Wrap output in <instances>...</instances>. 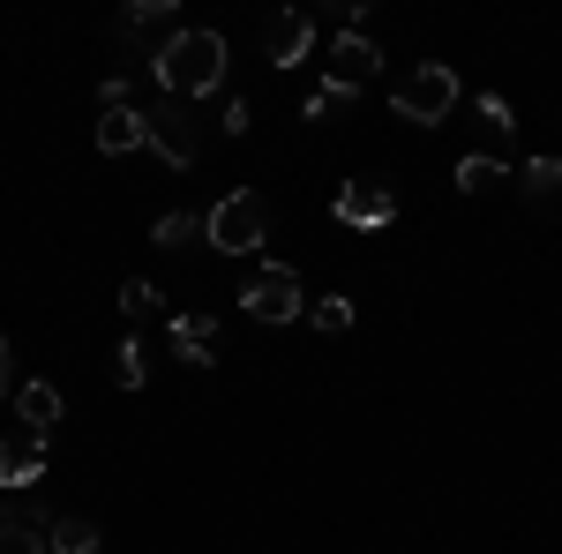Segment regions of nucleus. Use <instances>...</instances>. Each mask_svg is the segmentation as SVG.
<instances>
[{
    "label": "nucleus",
    "mask_w": 562,
    "mask_h": 554,
    "mask_svg": "<svg viewBox=\"0 0 562 554\" xmlns=\"http://www.w3.org/2000/svg\"><path fill=\"white\" fill-rule=\"evenodd\" d=\"M150 76L166 83V98H211L225 90V31H180L166 53H150Z\"/></svg>",
    "instance_id": "1"
},
{
    "label": "nucleus",
    "mask_w": 562,
    "mask_h": 554,
    "mask_svg": "<svg viewBox=\"0 0 562 554\" xmlns=\"http://www.w3.org/2000/svg\"><path fill=\"white\" fill-rule=\"evenodd\" d=\"M203 240H211L217 256H256L262 240H270V203H262L256 188H233V195H217L211 217H203Z\"/></svg>",
    "instance_id": "2"
},
{
    "label": "nucleus",
    "mask_w": 562,
    "mask_h": 554,
    "mask_svg": "<svg viewBox=\"0 0 562 554\" xmlns=\"http://www.w3.org/2000/svg\"><path fill=\"white\" fill-rule=\"evenodd\" d=\"M390 113H397V121H413V128L450 121V113H458V76H450L442 60H420L413 76H397V90H390Z\"/></svg>",
    "instance_id": "3"
},
{
    "label": "nucleus",
    "mask_w": 562,
    "mask_h": 554,
    "mask_svg": "<svg viewBox=\"0 0 562 554\" xmlns=\"http://www.w3.org/2000/svg\"><path fill=\"white\" fill-rule=\"evenodd\" d=\"M143 135H150V150H158L173 172H188V166H195V150H203V121H195L180 98L150 105V113H143Z\"/></svg>",
    "instance_id": "4"
},
{
    "label": "nucleus",
    "mask_w": 562,
    "mask_h": 554,
    "mask_svg": "<svg viewBox=\"0 0 562 554\" xmlns=\"http://www.w3.org/2000/svg\"><path fill=\"white\" fill-rule=\"evenodd\" d=\"M240 307H248L256 323H293V315H307V299H301V270H285V262H262L256 278L240 285Z\"/></svg>",
    "instance_id": "5"
},
{
    "label": "nucleus",
    "mask_w": 562,
    "mask_h": 554,
    "mask_svg": "<svg viewBox=\"0 0 562 554\" xmlns=\"http://www.w3.org/2000/svg\"><path fill=\"white\" fill-rule=\"evenodd\" d=\"M330 211H338V225H352V233H383L390 217H397V188H390V180H346Z\"/></svg>",
    "instance_id": "6"
},
{
    "label": "nucleus",
    "mask_w": 562,
    "mask_h": 554,
    "mask_svg": "<svg viewBox=\"0 0 562 554\" xmlns=\"http://www.w3.org/2000/svg\"><path fill=\"white\" fill-rule=\"evenodd\" d=\"M383 76V53H375V38L368 31H346V38L323 53V83H338V90H368Z\"/></svg>",
    "instance_id": "7"
},
{
    "label": "nucleus",
    "mask_w": 562,
    "mask_h": 554,
    "mask_svg": "<svg viewBox=\"0 0 562 554\" xmlns=\"http://www.w3.org/2000/svg\"><path fill=\"white\" fill-rule=\"evenodd\" d=\"M38 479H45V434H31V427L0 434V487L8 495H31Z\"/></svg>",
    "instance_id": "8"
},
{
    "label": "nucleus",
    "mask_w": 562,
    "mask_h": 554,
    "mask_svg": "<svg viewBox=\"0 0 562 554\" xmlns=\"http://www.w3.org/2000/svg\"><path fill=\"white\" fill-rule=\"evenodd\" d=\"M307 45H315V15H301V8H285L278 23H270V38H262V60L270 68H301Z\"/></svg>",
    "instance_id": "9"
},
{
    "label": "nucleus",
    "mask_w": 562,
    "mask_h": 554,
    "mask_svg": "<svg viewBox=\"0 0 562 554\" xmlns=\"http://www.w3.org/2000/svg\"><path fill=\"white\" fill-rule=\"evenodd\" d=\"M180 31H188V23H180V8H173V0H135L128 15H121V38H150L158 53H166V45H173Z\"/></svg>",
    "instance_id": "10"
},
{
    "label": "nucleus",
    "mask_w": 562,
    "mask_h": 554,
    "mask_svg": "<svg viewBox=\"0 0 562 554\" xmlns=\"http://www.w3.org/2000/svg\"><path fill=\"white\" fill-rule=\"evenodd\" d=\"M45 510H0V554H53L45 547Z\"/></svg>",
    "instance_id": "11"
},
{
    "label": "nucleus",
    "mask_w": 562,
    "mask_h": 554,
    "mask_svg": "<svg viewBox=\"0 0 562 554\" xmlns=\"http://www.w3.org/2000/svg\"><path fill=\"white\" fill-rule=\"evenodd\" d=\"M143 143H150V135H143V113H135V105H113V113L98 121V150H105V158H128Z\"/></svg>",
    "instance_id": "12"
},
{
    "label": "nucleus",
    "mask_w": 562,
    "mask_h": 554,
    "mask_svg": "<svg viewBox=\"0 0 562 554\" xmlns=\"http://www.w3.org/2000/svg\"><path fill=\"white\" fill-rule=\"evenodd\" d=\"M173 352L188 360V368H211V352H217V315H180V323H173Z\"/></svg>",
    "instance_id": "13"
},
{
    "label": "nucleus",
    "mask_w": 562,
    "mask_h": 554,
    "mask_svg": "<svg viewBox=\"0 0 562 554\" xmlns=\"http://www.w3.org/2000/svg\"><path fill=\"white\" fill-rule=\"evenodd\" d=\"M15 420L31 427V434H53V420H60V389L53 383H23L15 389Z\"/></svg>",
    "instance_id": "14"
},
{
    "label": "nucleus",
    "mask_w": 562,
    "mask_h": 554,
    "mask_svg": "<svg viewBox=\"0 0 562 554\" xmlns=\"http://www.w3.org/2000/svg\"><path fill=\"white\" fill-rule=\"evenodd\" d=\"M518 188H525V203H562V158H525L518 166Z\"/></svg>",
    "instance_id": "15"
},
{
    "label": "nucleus",
    "mask_w": 562,
    "mask_h": 554,
    "mask_svg": "<svg viewBox=\"0 0 562 554\" xmlns=\"http://www.w3.org/2000/svg\"><path fill=\"white\" fill-rule=\"evenodd\" d=\"M45 547H53V554H98L105 540H98L90 517H53V524H45Z\"/></svg>",
    "instance_id": "16"
},
{
    "label": "nucleus",
    "mask_w": 562,
    "mask_h": 554,
    "mask_svg": "<svg viewBox=\"0 0 562 554\" xmlns=\"http://www.w3.org/2000/svg\"><path fill=\"white\" fill-rule=\"evenodd\" d=\"M510 172H503V158H487V150H473V158H458V188L465 195H487V188H503Z\"/></svg>",
    "instance_id": "17"
},
{
    "label": "nucleus",
    "mask_w": 562,
    "mask_h": 554,
    "mask_svg": "<svg viewBox=\"0 0 562 554\" xmlns=\"http://www.w3.org/2000/svg\"><path fill=\"white\" fill-rule=\"evenodd\" d=\"M150 240H158V248H188V240H203V217H195V211H166Z\"/></svg>",
    "instance_id": "18"
},
{
    "label": "nucleus",
    "mask_w": 562,
    "mask_h": 554,
    "mask_svg": "<svg viewBox=\"0 0 562 554\" xmlns=\"http://www.w3.org/2000/svg\"><path fill=\"white\" fill-rule=\"evenodd\" d=\"M307 323H315V330H330V338H338V330H352V299L323 293V299H315V307H307Z\"/></svg>",
    "instance_id": "19"
},
{
    "label": "nucleus",
    "mask_w": 562,
    "mask_h": 554,
    "mask_svg": "<svg viewBox=\"0 0 562 554\" xmlns=\"http://www.w3.org/2000/svg\"><path fill=\"white\" fill-rule=\"evenodd\" d=\"M143 368H150V360H143V338H128L121 352H113V383L121 389H143Z\"/></svg>",
    "instance_id": "20"
},
{
    "label": "nucleus",
    "mask_w": 562,
    "mask_h": 554,
    "mask_svg": "<svg viewBox=\"0 0 562 554\" xmlns=\"http://www.w3.org/2000/svg\"><path fill=\"white\" fill-rule=\"evenodd\" d=\"M346 105H352V90L323 83V90H315V98H307V105H301V121H338V113H346Z\"/></svg>",
    "instance_id": "21"
},
{
    "label": "nucleus",
    "mask_w": 562,
    "mask_h": 554,
    "mask_svg": "<svg viewBox=\"0 0 562 554\" xmlns=\"http://www.w3.org/2000/svg\"><path fill=\"white\" fill-rule=\"evenodd\" d=\"M121 307H128L135 323H143V315L158 307V285H150V278H128V285H121Z\"/></svg>",
    "instance_id": "22"
},
{
    "label": "nucleus",
    "mask_w": 562,
    "mask_h": 554,
    "mask_svg": "<svg viewBox=\"0 0 562 554\" xmlns=\"http://www.w3.org/2000/svg\"><path fill=\"white\" fill-rule=\"evenodd\" d=\"M480 121H487V128H503V135H510V98H503V90H480Z\"/></svg>",
    "instance_id": "23"
},
{
    "label": "nucleus",
    "mask_w": 562,
    "mask_h": 554,
    "mask_svg": "<svg viewBox=\"0 0 562 554\" xmlns=\"http://www.w3.org/2000/svg\"><path fill=\"white\" fill-rule=\"evenodd\" d=\"M217 128H225V135H248V105H240V98H225V121H217Z\"/></svg>",
    "instance_id": "24"
},
{
    "label": "nucleus",
    "mask_w": 562,
    "mask_h": 554,
    "mask_svg": "<svg viewBox=\"0 0 562 554\" xmlns=\"http://www.w3.org/2000/svg\"><path fill=\"white\" fill-rule=\"evenodd\" d=\"M0 397H8V338H0Z\"/></svg>",
    "instance_id": "25"
}]
</instances>
